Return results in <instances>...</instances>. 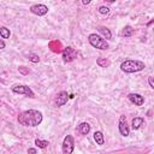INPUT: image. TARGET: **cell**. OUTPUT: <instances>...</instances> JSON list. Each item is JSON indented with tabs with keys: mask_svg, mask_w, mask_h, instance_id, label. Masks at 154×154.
I'll use <instances>...</instances> for the list:
<instances>
[{
	"mask_svg": "<svg viewBox=\"0 0 154 154\" xmlns=\"http://www.w3.org/2000/svg\"><path fill=\"white\" fill-rule=\"evenodd\" d=\"M17 120L23 126H37L42 122V113L36 109H26L18 114Z\"/></svg>",
	"mask_w": 154,
	"mask_h": 154,
	"instance_id": "6da1fadb",
	"label": "cell"
},
{
	"mask_svg": "<svg viewBox=\"0 0 154 154\" xmlns=\"http://www.w3.org/2000/svg\"><path fill=\"white\" fill-rule=\"evenodd\" d=\"M146 67L144 63L141 60H132V59H126L120 64V70L125 73H134L142 71Z\"/></svg>",
	"mask_w": 154,
	"mask_h": 154,
	"instance_id": "7a4b0ae2",
	"label": "cell"
},
{
	"mask_svg": "<svg viewBox=\"0 0 154 154\" xmlns=\"http://www.w3.org/2000/svg\"><path fill=\"white\" fill-rule=\"evenodd\" d=\"M88 41H89V43L94 47V48H97V49H102V51H105V49H108L109 48V45H108V42L103 38V37H101L100 35H96V34H90L89 36H88Z\"/></svg>",
	"mask_w": 154,
	"mask_h": 154,
	"instance_id": "3957f363",
	"label": "cell"
},
{
	"mask_svg": "<svg viewBox=\"0 0 154 154\" xmlns=\"http://www.w3.org/2000/svg\"><path fill=\"white\" fill-rule=\"evenodd\" d=\"M11 90L14 94H22L28 97H35V93L31 90V88L29 85H25V84H16V85L11 87Z\"/></svg>",
	"mask_w": 154,
	"mask_h": 154,
	"instance_id": "277c9868",
	"label": "cell"
},
{
	"mask_svg": "<svg viewBox=\"0 0 154 154\" xmlns=\"http://www.w3.org/2000/svg\"><path fill=\"white\" fill-rule=\"evenodd\" d=\"M77 55H78L77 51H76L75 48L70 47V46L65 47V48L63 49V52H61V57H63V60H64L65 63L73 61V60L77 58Z\"/></svg>",
	"mask_w": 154,
	"mask_h": 154,
	"instance_id": "5b68a950",
	"label": "cell"
},
{
	"mask_svg": "<svg viewBox=\"0 0 154 154\" xmlns=\"http://www.w3.org/2000/svg\"><path fill=\"white\" fill-rule=\"evenodd\" d=\"M73 148H75L73 137H72L71 135H66L65 138H64V141H63V146H61L63 153H64V154H72Z\"/></svg>",
	"mask_w": 154,
	"mask_h": 154,
	"instance_id": "8992f818",
	"label": "cell"
},
{
	"mask_svg": "<svg viewBox=\"0 0 154 154\" xmlns=\"http://www.w3.org/2000/svg\"><path fill=\"white\" fill-rule=\"evenodd\" d=\"M118 128H119V132H120V135H122V136H124V137L129 136V134H130V129H129V126H128L126 117H125L124 114H122V116L119 117Z\"/></svg>",
	"mask_w": 154,
	"mask_h": 154,
	"instance_id": "52a82bcc",
	"label": "cell"
},
{
	"mask_svg": "<svg viewBox=\"0 0 154 154\" xmlns=\"http://www.w3.org/2000/svg\"><path fill=\"white\" fill-rule=\"evenodd\" d=\"M29 10H30L31 13H34L36 16H45L48 12V7L46 5H43V4H35V5L30 6Z\"/></svg>",
	"mask_w": 154,
	"mask_h": 154,
	"instance_id": "ba28073f",
	"label": "cell"
},
{
	"mask_svg": "<svg viewBox=\"0 0 154 154\" xmlns=\"http://www.w3.org/2000/svg\"><path fill=\"white\" fill-rule=\"evenodd\" d=\"M67 100H69V94H67V91H60V93L57 94V96H55V99H54V103H55V106L61 107V106H64V105L67 102Z\"/></svg>",
	"mask_w": 154,
	"mask_h": 154,
	"instance_id": "9c48e42d",
	"label": "cell"
},
{
	"mask_svg": "<svg viewBox=\"0 0 154 154\" xmlns=\"http://www.w3.org/2000/svg\"><path fill=\"white\" fill-rule=\"evenodd\" d=\"M128 99L135 106H142L144 103V97L141 94H137V93H130L128 95Z\"/></svg>",
	"mask_w": 154,
	"mask_h": 154,
	"instance_id": "30bf717a",
	"label": "cell"
},
{
	"mask_svg": "<svg viewBox=\"0 0 154 154\" xmlns=\"http://www.w3.org/2000/svg\"><path fill=\"white\" fill-rule=\"evenodd\" d=\"M97 31H99V32L102 35V37L106 38V40H109V38L112 37L111 30H109L108 28H106V26H99V28H97Z\"/></svg>",
	"mask_w": 154,
	"mask_h": 154,
	"instance_id": "8fae6325",
	"label": "cell"
},
{
	"mask_svg": "<svg viewBox=\"0 0 154 154\" xmlns=\"http://www.w3.org/2000/svg\"><path fill=\"white\" fill-rule=\"evenodd\" d=\"M94 141L96 142V144L99 146H102L105 143V137H103V134L101 131H95L94 132Z\"/></svg>",
	"mask_w": 154,
	"mask_h": 154,
	"instance_id": "7c38bea8",
	"label": "cell"
},
{
	"mask_svg": "<svg viewBox=\"0 0 154 154\" xmlns=\"http://www.w3.org/2000/svg\"><path fill=\"white\" fill-rule=\"evenodd\" d=\"M142 125H143V118H140V117H135V118L132 119V122H131V128H132L134 130H137V129H140Z\"/></svg>",
	"mask_w": 154,
	"mask_h": 154,
	"instance_id": "4fadbf2b",
	"label": "cell"
},
{
	"mask_svg": "<svg viewBox=\"0 0 154 154\" xmlns=\"http://www.w3.org/2000/svg\"><path fill=\"white\" fill-rule=\"evenodd\" d=\"M79 131L82 135H88L89 131H90V125L87 123V122H83L79 124Z\"/></svg>",
	"mask_w": 154,
	"mask_h": 154,
	"instance_id": "5bb4252c",
	"label": "cell"
},
{
	"mask_svg": "<svg viewBox=\"0 0 154 154\" xmlns=\"http://www.w3.org/2000/svg\"><path fill=\"white\" fill-rule=\"evenodd\" d=\"M134 28L131 26V25H126L124 29H123V31H122V35L124 36V37H130V36H132L134 35Z\"/></svg>",
	"mask_w": 154,
	"mask_h": 154,
	"instance_id": "9a60e30c",
	"label": "cell"
},
{
	"mask_svg": "<svg viewBox=\"0 0 154 154\" xmlns=\"http://www.w3.org/2000/svg\"><path fill=\"white\" fill-rule=\"evenodd\" d=\"M10 35H11L10 29H7L6 26H1L0 28V36H1V38H10Z\"/></svg>",
	"mask_w": 154,
	"mask_h": 154,
	"instance_id": "2e32d148",
	"label": "cell"
},
{
	"mask_svg": "<svg viewBox=\"0 0 154 154\" xmlns=\"http://www.w3.org/2000/svg\"><path fill=\"white\" fill-rule=\"evenodd\" d=\"M96 64H97L100 67H107V66H109L111 61L107 60L106 58H99V59H96Z\"/></svg>",
	"mask_w": 154,
	"mask_h": 154,
	"instance_id": "e0dca14e",
	"label": "cell"
},
{
	"mask_svg": "<svg viewBox=\"0 0 154 154\" xmlns=\"http://www.w3.org/2000/svg\"><path fill=\"white\" fill-rule=\"evenodd\" d=\"M35 144H36V147H38V148H46V147H48V141H45V140H38V138H36L35 140Z\"/></svg>",
	"mask_w": 154,
	"mask_h": 154,
	"instance_id": "ac0fdd59",
	"label": "cell"
},
{
	"mask_svg": "<svg viewBox=\"0 0 154 154\" xmlns=\"http://www.w3.org/2000/svg\"><path fill=\"white\" fill-rule=\"evenodd\" d=\"M28 58H29V60H30V61H32V63H38V61H40V57H38V55H36V54H32V53H31V54H29V57H28Z\"/></svg>",
	"mask_w": 154,
	"mask_h": 154,
	"instance_id": "d6986e66",
	"label": "cell"
},
{
	"mask_svg": "<svg viewBox=\"0 0 154 154\" xmlns=\"http://www.w3.org/2000/svg\"><path fill=\"white\" fill-rule=\"evenodd\" d=\"M99 12H100L101 14H107V13L109 12V8H108L107 6H100V7H99Z\"/></svg>",
	"mask_w": 154,
	"mask_h": 154,
	"instance_id": "ffe728a7",
	"label": "cell"
},
{
	"mask_svg": "<svg viewBox=\"0 0 154 154\" xmlns=\"http://www.w3.org/2000/svg\"><path fill=\"white\" fill-rule=\"evenodd\" d=\"M148 84L154 89V76H150V77H148Z\"/></svg>",
	"mask_w": 154,
	"mask_h": 154,
	"instance_id": "44dd1931",
	"label": "cell"
},
{
	"mask_svg": "<svg viewBox=\"0 0 154 154\" xmlns=\"http://www.w3.org/2000/svg\"><path fill=\"white\" fill-rule=\"evenodd\" d=\"M28 154H36V149L35 148H29L28 149Z\"/></svg>",
	"mask_w": 154,
	"mask_h": 154,
	"instance_id": "7402d4cb",
	"label": "cell"
},
{
	"mask_svg": "<svg viewBox=\"0 0 154 154\" xmlns=\"http://www.w3.org/2000/svg\"><path fill=\"white\" fill-rule=\"evenodd\" d=\"M0 48H1V49H4V48H5V42H4V38H1V40H0Z\"/></svg>",
	"mask_w": 154,
	"mask_h": 154,
	"instance_id": "603a6c76",
	"label": "cell"
},
{
	"mask_svg": "<svg viewBox=\"0 0 154 154\" xmlns=\"http://www.w3.org/2000/svg\"><path fill=\"white\" fill-rule=\"evenodd\" d=\"M82 4H83V5H88V4H90V0H83Z\"/></svg>",
	"mask_w": 154,
	"mask_h": 154,
	"instance_id": "cb8c5ba5",
	"label": "cell"
}]
</instances>
